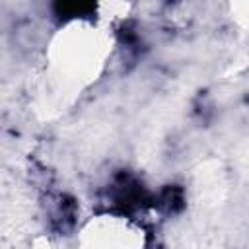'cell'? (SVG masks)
<instances>
[{
  "label": "cell",
  "mask_w": 249,
  "mask_h": 249,
  "mask_svg": "<svg viewBox=\"0 0 249 249\" xmlns=\"http://www.w3.org/2000/svg\"><path fill=\"white\" fill-rule=\"evenodd\" d=\"M142 228L123 214H101L88 222L80 235V249H142Z\"/></svg>",
  "instance_id": "6da1fadb"
}]
</instances>
